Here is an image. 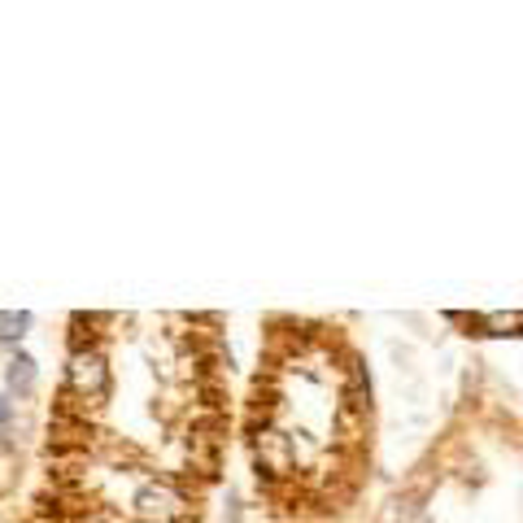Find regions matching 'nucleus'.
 <instances>
[{
	"label": "nucleus",
	"mask_w": 523,
	"mask_h": 523,
	"mask_svg": "<svg viewBox=\"0 0 523 523\" xmlns=\"http://www.w3.org/2000/svg\"><path fill=\"white\" fill-rule=\"evenodd\" d=\"M127 515L136 523H188L197 519V497L179 480L144 471L127 484Z\"/></svg>",
	"instance_id": "nucleus-1"
},
{
	"label": "nucleus",
	"mask_w": 523,
	"mask_h": 523,
	"mask_svg": "<svg viewBox=\"0 0 523 523\" xmlns=\"http://www.w3.org/2000/svg\"><path fill=\"white\" fill-rule=\"evenodd\" d=\"M9 388H13V393H22V397L35 388V363H31L27 354H18V358L9 363Z\"/></svg>",
	"instance_id": "nucleus-2"
},
{
	"label": "nucleus",
	"mask_w": 523,
	"mask_h": 523,
	"mask_svg": "<svg viewBox=\"0 0 523 523\" xmlns=\"http://www.w3.org/2000/svg\"><path fill=\"white\" fill-rule=\"evenodd\" d=\"M27 327H31V314L27 310H4L0 314V340H22L27 336Z\"/></svg>",
	"instance_id": "nucleus-3"
},
{
	"label": "nucleus",
	"mask_w": 523,
	"mask_h": 523,
	"mask_svg": "<svg viewBox=\"0 0 523 523\" xmlns=\"http://www.w3.org/2000/svg\"><path fill=\"white\" fill-rule=\"evenodd\" d=\"M4 418H9V402H0V423H4Z\"/></svg>",
	"instance_id": "nucleus-4"
}]
</instances>
